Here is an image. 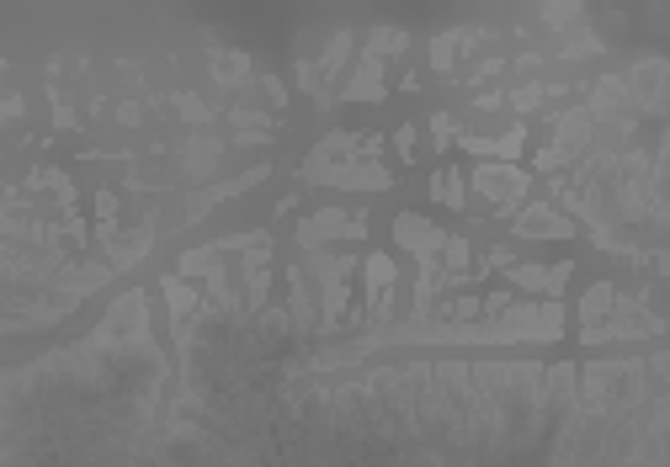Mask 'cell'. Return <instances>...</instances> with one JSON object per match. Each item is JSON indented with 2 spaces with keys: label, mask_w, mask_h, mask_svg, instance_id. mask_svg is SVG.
I'll use <instances>...</instances> for the list:
<instances>
[{
  "label": "cell",
  "mask_w": 670,
  "mask_h": 467,
  "mask_svg": "<svg viewBox=\"0 0 670 467\" xmlns=\"http://www.w3.org/2000/svg\"><path fill=\"white\" fill-rule=\"evenodd\" d=\"M474 187L490 196L495 207H511L516 196L527 192V176H516V170H501V165H479V170H474Z\"/></svg>",
  "instance_id": "obj_1"
},
{
  "label": "cell",
  "mask_w": 670,
  "mask_h": 467,
  "mask_svg": "<svg viewBox=\"0 0 670 467\" xmlns=\"http://www.w3.org/2000/svg\"><path fill=\"white\" fill-rule=\"evenodd\" d=\"M394 234H399V244H405V250H416L426 266H431V255H436V250H442V239H447L442 229H431L426 218H410V213L394 224Z\"/></svg>",
  "instance_id": "obj_2"
},
{
  "label": "cell",
  "mask_w": 670,
  "mask_h": 467,
  "mask_svg": "<svg viewBox=\"0 0 670 467\" xmlns=\"http://www.w3.org/2000/svg\"><path fill=\"white\" fill-rule=\"evenodd\" d=\"M516 234H553V239H570V224H564L559 213H548L543 202H538V207H527V213L516 218Z\"/></svg>",
  "instance_id": "obj_3"
},
{
  "label": "cell",
  "mask_w": 670,
  "mask_h": 467,
  "mask_svg": "<svg viewBox=\"0 0 670 467\" xmlns=\"http://www.w3.org/2000/svg\"><path fill=\"white\" fill-rule=\"evenodd\" d=\"M340 229H346V218H340V213H320V218H309V224L298 229V239H303V250H320V244H325L331 234H340Z\"/></svg>",
  "instance_id": "obj_4"
},
{
  "label": "cell",
  "mask_w": 670,
  "mask_h": 467,
  "mask_svg": "<svg viewBox=\"0 0 670 467\" xmlns=\"http://www.w3.org/2000/svg\"><path fill=\"white\" fill-rule=\"evenodd\" d=\"M383 85H378V59H368L362 70H357V80L346 85V96H378Z\"/></svg>",
  "instance_id": "obj_5"
},
{
  "label": "cell",
  "mask_w": 670,
  "mask_h": 467,
  "mask_svg": "<svg viewBox=\"0 0 670 467\" xmlns=\"http://www.w3.org/2000/svg\"><path fill=\"white\" fill-rule=\"evenodd\" d=\"M436 192H442L447 207H463V176L458 170H442V176H436Z\"/></svg>",
  "instance_id": "obj_6"
}]
</instances>
